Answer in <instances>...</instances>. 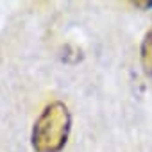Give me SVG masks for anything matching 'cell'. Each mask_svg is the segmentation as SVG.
<instances>
[{
	"mask_svg": "<svg viewBox=\"0 0 152 152\" xmlns=\"http://www.w3.org/2000/svg\"><path fill=\"white\" fill-rule=\"evenodd\" d=\"M70 113L64 104H50L39 116L32 132V145L38 152H59L68 138Z\"/></svg>",
	"mask_w": 152,
	"mask_h": 152,
	"instance_id": "obj_1",
	"label": "cell"
},
{
	"mask_svg": "<svg viewBox=\"0 0 152 152\" xmlns=\"http://www.w3.org/2000/svg\"><path fill=\"white\" fill-rule=\"evenodd\" d=\"M140 59H141L143 72L152 77V29L145 34V38H143V41H141Z\"/></svg>",
	"mask_w": 152,
	"mask_h": 152,
	"instance_id": "obj_2",
	"label": "cell"
}]
</instances>
